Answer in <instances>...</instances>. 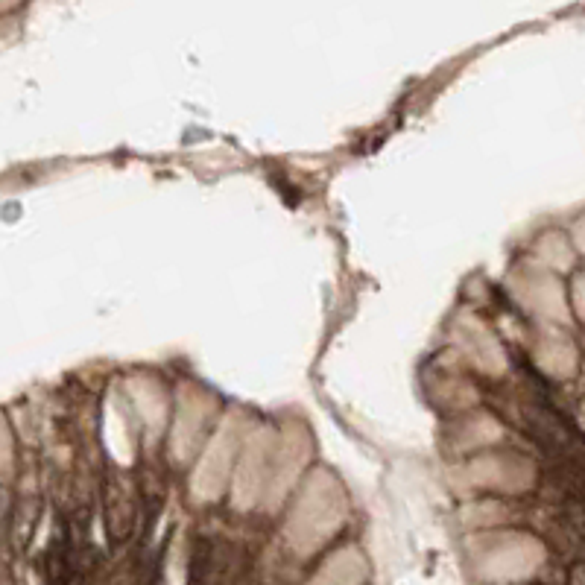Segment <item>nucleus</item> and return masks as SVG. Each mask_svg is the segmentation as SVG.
Instances as JSON below:
<instances>
[{"mask_svg": "<svg viewBox=\"0 0 585 585\" xmlns=\"http://www.w3.org/2000/svg\"><path fill=\"white\" fill-rule=\"evenodd\" d=\"M574 585H585V565L574 571Z\"/></svg>", "mask_w": 585, "mask_h": 585, "instance_id": "obj_1", "label": "nucleus"}]
</instances>
